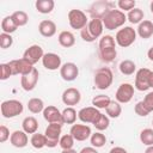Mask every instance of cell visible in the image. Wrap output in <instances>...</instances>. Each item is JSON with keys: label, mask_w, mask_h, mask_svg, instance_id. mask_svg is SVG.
<instances>
[{"label": "cell", "mask_w": 153, "mask_h": 153, "mask_svg": "<svg viewBox=\"0 0 153 153\" xmlns=\"http://www.w3.org/2000/svg\"><path fill=\"white\" fill-rule=\"evenodd\" d=\"M98 56L100 61L109 63L112 62L116 56H117V50H116V41L115 37L111 35H104L99 39L98 43Z\"/></svg>", "instance_id": "obj_1"}, {"label": "cell", "mask_w": 153, "mask_h": 153, "mask_svg": "<svg viewBox=\"0 0 153 153\" xmlns=\"http://www.w3.org/2000/svg\"><path fill=\"white\" fill-rule=\"evenodd\" d=\"M103 24L106 30H115L118 27H122L127 20V16L121 10L111 8L104 17H103Z\"/></svg>", "instance_id": "obj_2"}, {"label": "cell", "mask_w": 153, "mask_h": 153, "mask_svg": "<svg viewBox=\"0 0 153 153\" xmlns=\"http://www.w3.org/2000/svg\"><path fill=\"white\" fill-rule=\"evenodd\" d=\"M114 81L112 71L109 67H100L94 72L93 82L98 90H106L111 86Z\"/></svg>", "instance_id": "obj_3"}, {"label": "cell", "mask_w": 153, "mask_h": 153, "mask_svg": "<svg viewBox=\"0 0 153 153\" xmlns=\"http://www.w3.org/2000/svg\"><path fill=\"white\" fill-rule=\"evenodd\" d=\"M62 123H49L45 128V147L54 148L59 145L61 133H62Z\"/></svg>", "instance_id": "obj_4"}, {"label": "cell", "mask_w": 153, "mask_h": 153, "mask_svg": "<svg viewBox=\"0 0 153 153\" xmlns=\"http://www.w3.org/2000/svg\"><path fill=\"white\" fill-rule=\"evenodd\" d=\"M136 35L137 33L135 29H133L131 26H124L116 32V36H115L116 44H118L122 48H128L135 42Z\"/></svg>", "instance_id": "obj_5"}, {"label": "cell", "mask_w": 153, "mask_h": 153, "mask_svg": "<svg viewBox=\"0 0 153 153\" xmlns=\"http://www.w3.org/2000/svg\"><path fill=\"white\" fill-rule=\"evenodd\" d=\"M0 109H1V115L5 118H13V117H16L23 112L24 105L20 100L8 99V100H4L1 103Z\"/></svg>", "instance_id": "obj_6"}, {"label": "cell", "mask_w": 153, "mask_h": 153, "mask_svg": "<svg viewBox=\"0 0 153 153\" xmlns=\"http://www.w3.org/2000/svg\"><path fill=\"white\" fill-rule=\"evenodd\" d=\"M68 23H69V26L72 29L81 30L87 25L88 19H87L86 13L84 11L73 8L68 12Z\"/></svg>", "instance_id": "obj_7"}, {"label": "cell", "mask_w": 153, "mask_h": 153, "mask_svg": "<svg viewBox=\"0 0 153 153\" xmlns=\"http://www.w3.org/2000/svg\"><path fill=\"white\" fill-rule=\"evenodd\" d=\"M111 2L106 0H99L93 2L88 7L87 12L91 16V19H103V17L111 10Z\"/></svg>", "instance_id": "obj_8"}, {"label": "cell", "mask_w": 153, "mask_h": 153, "mask_svg": "<svg viewBox=\"0 0 153 153\" xmlns=\"http://www.w3.org/2000/svg\"><path fill=\"white\" fill-rule=\"evenodd\" d=\"M8 66L11 67L12 74L13 75H25L27 73H30L35 67L32 63H30L27 60H25L24 57L20 59H16V60H11L10 62H7Z\"/></svg>", "instance_id": "obj_9"}, {"label": "cell", "mask_w": 153, "mask_h": 153, "mask_svg": "<svg viewBox=\"0 0 153 153\" xmlns=\"http://www.w3.org/2000/svg\"><path fill=\"white\" fill-rule=\"evenodd\" d=\"M134 90L135 87L129 84V82H123L118 86L117 91H116V94H115V98L116 100L120 103V104H126V103H129L131 100V98L134 97Z\"/></svg>", "instance_id": "obj_10"}, {"label": "cell", "mask_w": 153, "mask_h": 153, "mask_svg": "<svg viewBox=\"0 0 153 153\" xmlns=\"http://www.w3.org/2000/svg\"><path fill=\"white\" fill-rule=\"evenodd\" d=\"M38 76H39V72L37 68H33L30 73L25 74V75H22L20 76V85H22V88L24 91H32L37 82H38Z\"/></svg>", "instance_id": "obj_11"}, {"label": "cell", "mask_w": 153, "mask_h": 153, "mask_svg": "<svg viewBox=\"0 0 153 153\" xmlns=\"http://www.w3.org/2000/svg\"><path fill=\"white\" fill-rule=\"evenodd\" d=\"M102 112L99 111V109L94 108V106H86L82 108L78 111V118L82 122V123H91L93 124L96 122V120L99 117Z\"/></svg>", "instance_id": "obj_12"}, {"label": "cell", "mask_w": 153, "mask_h": 153, "mask_svg": "<svg viewBox=\"0 0 153 153\" xmlns=\"http://www.w3.org/2000/svg\"><path fill=\"white\" fill-rule=\"evenodd\" d=\"M44 56V51H43V48L38 44H32L30 45L29 48L25 49L24 54H23V57L25 60H27L30 63L35 65L37 63L39 60H42Z\"/></svg>", "instance_id": "obj_13"}, {"label": "cell", "mask_w": 153, "mask_h": 153, "mask_svg": "<svg viewBox=\"0 0 153 153\" xmlns=\"http://www.w3.org/2000/svg\"><path fill=\"white\" fill-rule=\"evenodd\" d=\"M149 73H151V69H148V68H140L139 71H136L134 87L137 91L143 92V91H147L149 88V85H148Z\"/></svg>", "instance_id": "obj_14"}, {"label": "cell", "mask_w": 153, "mask_h": 153, "mask_svg": "<svg viewBox=\"0 0 153 153\" xmlns=\"http://www.w3.org/2000/svg\"><path fill=\"white\" fill-rule=\"evenodd\" d=\"M62 103L67 106H74L76 104H79V102L81 100V93L78 88L75 87H68L63 91L62 96Z\"/></svg>", "instance_id": "obj_15"}, {"label": "cell", "mask_w": 153, "mask_h": 153, "mask_svg": "<svg viewBox=\"0 0 153 153\" xmlns=\"http://www.w3.org/2000/svg\"><path fill=\"white\" fill-rule=\"evenodd\" d=\"M69 134L76 141H85V140L91 137L92 131H91V128L87 124H73L71 127Z\"/></svg>", "instance_id": "obj_16"}, {"label": "cell", "mask_w": 153, "mask_h": 153, "mask_svg": "<svg viewBox=\"0 0 153 153\" xmlns=\"http://www.w3.org/2000/svg\"><path fill=\"white\" fill-rule=\"evenodd\" d=\"M60 75L65 81H73L79 75V68L74 62H66L60 68Z\"/></svg>", "instance_id": "obj_17"}, {"label": "cell", "mask_w": 153, "mask_h": 153, "mask_svg": "<svg viewBox=\"0 0 153 153\" xmlns=\"http://www.w3.org/2000/svg\"><path fill=\"white\" fill-rule=\"evenodd\" d=\"M43 118L48 123H63L62 120V111H60L56 106L54 105H48L43 110Z\"/></svg>", "instance_id": "obj_18"}, {"label": "cell", "mask_w": 153, "mask_h": 153, "mask_svg": "<svg viewBox=\"0 0 153 153\" xmlns=\"http://www.w3.org/2000/svg\"><path fill=\"white\" fill-rule=\"evenodd\" d=\"M42 65L45 69L48 71H56L60 69L62 63H61V57L55 54V53H45L43 59H42Z\"/></svg>", "instance_id": "obj_19"}, {"label": "cell", "mask_w": 153, "mask_h": 153, "mask_svg": "<svg viewBox=\"0 0 153 153\" xmlns=\"http://www.w3.org/2000/svg\"><path fill=\"white\" fill-rule=\"evenodd\" d=\"M10 142L13 147L16 148H24L27 146L29 143V137H27V134L24 131V130H14L12 134H11V137H10Z\"/></svg>", "instance_id": "obj_20"}, {"label": "cell", "mask_w": 153, "mask_h": 153, "mask_svg": "<svg viewBox=\"0 0 153 153\" xmlns=\"http://www.w3.org/2000/svg\"><path fill=\"white\" fill-rule=\"evenodd\" d=\"M38 31L43 37H53L56 33V24L50 19H44L38 24Z\"/></svg>", "instance_id": "obj_21"}, {"label": "cell", "mask_w": 153, "mask_h": 153, "mask_svg": "<svg viewBox=\"0 0 153 153\" xmlns=\"http://www.w3.org/2000/svg\"><path fill=\"white\" fill-rule=\"evenodd\" d=\"M86 27H87L90 35H91L94 39H97V38H99V37L102 36V33H103L104 24H103V20H102V19H91V20H88Z\"/></svg>", "instance_id": "obj_22"}, {"label": "cell", "mask_w": 153, "mask_h": 153, "mask_svg": "<svg viewBox=\"0 0 153 153\" xmlns=\"http://www.w3.org/2000/svg\"><path fill=\"white\" fill-rule=\"evenodd\" d=\"M136 33L141 38H143V39H148L149 37H152L153 36V22L147 20V19H143L137 25Z\"/></svg>", "instance_id": "obj_23"}, {"label": "cell", "mask_w": 153, "mask_h": 153, "mask_svg": "<svg viewBox=\"0 0 153 153\" xmlns=\"http://www.w3.org/2000/svg\"><path fill=\"white\" fill-rule=\"evenodd\" d=\"M22 128L26 134H35L38 130V121L33 116H27L23 120Z\"/></svg>", "instance_id": "obj_24"}, {"label": "cell", "mask_w": 153, "mask_h": 153, "mask_svg": "<svg viewBox=\"0 0 153 153\" xmlns=\"http://www.w3.org/2000/svg\"><path fill=\"white\" fill-rule=\"evenodd\" d=\"M57 41L60 43L61 47L63 48H71L75 44V37L74 35L71 32V31H61L59 33V37H57Z\"/></svg>", "instance_id": "obj_25"}, {"label": "cell", "mask_w": 153, "mask_h": 153, "mask_svg": "<svg viewBox=\"0 0 153 153\" xmlns=\"http://www.w3.org/2000/svg\"><path fill=\"white\" fill-rule=\"evenodd\" d=\"M35 7H36L37 12H39L42 14H48L54 10L55 2H54V0H37L35 2Z\"/></svg>", "instance_id": "obj_26"}, {"label": "cell", "mask_w": 153, "mask_h": 153, "mask_svg": "<svg viewBox=\"0 0 153 153\" xmlns=\"http://www.w3.org/2000/svg\"><path fill=\"white\" fill-rule=\"evenodd\" d=\"M78 117V112L73 106H67L62 110V120L65 124H74Z\"/></svg>", "instance_id": "obj_27"}, {"label": "cell", "mask_w": 153, "mask_h": 153, "mask_svg": "<svg viewBox=\"0 0 153 153\" xmlns=\"http://www.w3.org/2000/svg\"><path fill=\"white\" fill-rule=\"evenodd\" d=\"M27 109H29V111L31 114L43 112V110H44V102L41 98L33 97V98L29 99V102H27Z\"/></svg>", "instance_id": "obj_28"}, {"label": "cell", "mask_w": 153, "mask_h": 153, "mask_svg": "<svg viewBox=\"0 0 153 153\" xmlns=\"http://www.w3.org/2000/svg\"><path fill=\"white\" fill-rule=\"evenodd\" d=\"M143 17H145V13L141 8L139 7H135L133 10H130L127 14V20H129V23L131 24H140L142 20H143Z\"/></svg>", "instance_id": "obj_29"}, {"label": "cell", "mask_w": 153, "mask_h": 153, "mask_svg": "<svg viewBox=\"0 0 153 153\" xmlns=\"http://www.w3.org/2000/svg\"><path fill=\"white\" fill-rule=\"evenodd\" d=\"M106 116L110 118H117L121 116L122 114V106L117 100H111V103L108 105V108L105 109Z\"/></svg>", "instance_id": "obj_30"}, {"label": "cell", "mask_w": 153, "mask_h": 153, "mask_svg": "<svg viewBox=\"0 0 153 153\" xmlns=\"http://www.w3.org/2000/svg\"><path fill=\"white\" fill-rule=\"evenodd\" d=\"M17 29H18V26H17V24L14 23L12 16H6V17L1 20V30H2V32L11 35V33H13Z\"/></svg>", "instance_id": "obj_31"}, {"label": "cell", "mask_w": 153, "mask_h": 153, "mask_svg": "<svg viewBox=\"0 0 153 153\" xmlns=\"http://www.w3.org/2000/svg\"><path fill=\"white\" fill-rule=\"evenodd\" d=\"M118 68L123 75H131L136 71V65L131 60H123V61H121Z\"/></svg>", "instance_id": "obj_32"}, {"label": "cell", "mask_w": 153, "mask_h": 153, "mask_svg": "<svg viewBox=\"0 0 153 153\" xmlns=\"http://www.w3.org/2000/svg\"><path fill=\"white\" fill-rule=\"evenodd\" d=\"M110 103H111L110 97L105 94H98L92 98V106L97 109H106Z\"/></svg>", "instance_id": "obj_33"}, {"label": "cell", "mask_w": 153, "mask_h": 153, "mask_svg": "<svg viewBox=\"0 0 153 153\" xmlns=\"http://www.w3.org/2000/svg\"><path fill=\"white\" fill-rule=\"evenodd\" d=\"M90 142H91L92 147H94V148H100V147H103V146L106 143V137H105V135L102 134L100 131H96V133H93V134L91 135Z\"/></svg>", "instance_id": "obj_34"}, {"label": "cell", "mask_w": 153, "mask_h": 153, "mask_svg": "<svg viewBox=\"0 0 153 153\" xmlns=\"http://www.w3.org/2000/svg\"><path fill=\"white\" fill-rule=\"evenodd\" d=\"M30 143H31V146L33 148L42 149L43 147H45V135L44 134H39V133L32 134V136L30 139Z\"/></svg>", "instance_id": "obj_35"}, {"label": "cell", "mask_w": 153, "mask_h": 153, "mask_svg": "<svg viewBox=\"0 0 153 153\" xmlns=\"http://www.w3.org/2000/svg\"><path fill=\"white\" fill-rule=\"evenodd\" d=\"M11 16H12V18H13V20H14V23L17 24L18 27L26 25L27 22H29V16H27V13L24 12V11H16V12H13Z\"/></svg>", "instance_id": "obj_36"}, {"label": "cell", "mask_w": 153, "mask_h": 153, "mask_svg": "<svg viewBox=\"0 0 153 153\" xmlns=\"http://www.w3.org/2000/svg\"><path fill=\"white\" fill-rule=\"evenodd\" d=\"M109 124H110V118L104 115V114H100L99 117L96 120V122L93 123V127L98 130V131H103V130H106L109 128Z\"/></svg>", "instance_id": "obj_37"}, {"label": "cell", "mask_w": 153, "mask_h": 153, "mask_svg": "<svg viewBox=\"0 0 153 153\" xmlns=\"http://www.w3.org/2000/svg\"><path fill=\"white\" fill-rule=\"evenodd\" d=\"M140 141L145 146H152L153 145V128H145L140 133Z\"/></svg>", "instance_id": "obj_38"}, {"label": "cell", "mask_w": 153, "mask_h": 153, "mask_svg": "<svg viewBox=\"0 0 153 153\" xmlns=\"http://www.w3.org/2000/svg\"><path fill=\"white\" fill-rule=\"evenodd\" d=\"M74 137L71 135V134H65L60 137V142H59V146L62 148V149H72L73 146H74Z\"/></svg>", "instance_id": "obj_39"}, {"label": "cell", "mask_w": 153, "mask_h": 153, "mask_svg": "<svg viewBox=\"0 0 153 153\" xmlns=\"http://www.w3.org/2000/svg\"><path fill=\"white\" fill-rule=\"evenodd\" d=\"M135 5H136L135 0H118L117 1V6L122 12H124V11L129 12L130 10L135 8Z\"/></svg>", "instance_id": "obj_40"}, {"label": "cell", "mask_w": 153, "mask_h": 153, "mask_svg": "<svg viewBox=\"0 0 153 153\" xmlns=\"http://www.w3.org/2000/svg\"><path fill=\"white\" fill-rule=\"evenodd\" d=\"M13 44V38L10 33L1 32L0 33V47L1 49H7Z\"/></svg>", "instance_id": "obj_41"}, {"label": "cell", "mask_w": 153, "mask_h": 153, "mask_svg": "<svg viewBox=\"0 0 153 153\" xmlns=\"http://www.w3.org/2000/svg\"><path fill=\"white\" fill-rule=\"evenodd\" d=\"M134 111H135L136 115H139V116H141V117H146V116L149 114V111H148V110L146 109V106L143 105V102H142V100H141V102H137V103L135 104Z\"/></svg>", "instance_id": "obj_42"}, {"label": "cell", "mask_w": 153, "mask_h": 153, "mask_svg": "<svg viewBox=\"0 0 153 153\" xmlns=\"http://www.w3.org/2000/svg\"><path fill=\"white\" fill-rule=\"evenodd\" d=\"M0 71H1V76L0 79L1 80H7L10 76H12V71H11V67L8 66V63H1L0 65Z\"/></svg>", "instance_id": "obj_43"}, {"label": "cell", "mask_w": 153, "mask_h": 153, "mask_svg": "<svg viewBox=\"0 0 153 153\" xmlns=\"http://www.w3.org/2000/svg\"><path fill=\"white\" fill-rule=\"evenodd\" d=\"M143 105L146 106V109L149 111V112H152L153 111V91L152 92H148L146 96H145V98H143Z\"/></svg>", "instance_id": "obj_44"}, {"label": "cell", "mask_w": 153, "mask_h": 153, "mask_svg": "<svg viewBox=\"0 0 153 153\" xmlns=\"http://www.w3.org/2000/svg\"><path fill=\"white\" fill-rule=\"evenodd\" d=\"M11 137V134H10V129L6 127V126H0V142H6L8 139Z\"/></svg>", "instance_id": "obj_45"}, {"label": "cell", "mask_w": 153, "mask_h": 153, "mask_svg": "<svg viewBox=\"0 0 153 153\" xmlns=\"http://www.w3.org/2000/svg\"><path fill=\"white\" fill-rule=\"evenodd\" d=\"M80 36H81V38L85 41V42H88V43H91V42H94L96 39L90 35V32H88V30H87V27L85 26L84 29H81L80 30Z\"/></svg>", "instance_id": "obj_46"}, {"label": "cell", "mask_w": 153, "mask_h": 153, "mask_svg": "<svg viewBox=\"0 0 153 153\" xmlns=\"http://www.w3.org/2000/svg\"><path fill=\"white\" fill-rule=\"evenodd\" d=\"M109 153H128V152H127L126 148H123V147H121V146H115V147H112V148L109 151Z\"/></svg>", "instance_id": "obj_47"}, {"label": "cell", "mask_w": 153, "mask_h": 153, "mask_svg": "<svg viewBox=\"0 0 153 153\" xmlns=\"http://www.w3.org/2000/svg\"><path fill=\"white\" fill-rule=\"evenodd\" d=\"M79 153H98V151H97V148H94V147L91 146V147H84V148H81Z\"/></svg>", "instance_id": "obj_48"}, {"label": "cell", "mask_w": 153, "mask_h": 153, "mask_svg": "<svg viewBox=\"0 0 153 153\" xmlns=\"http://www.w3.org/2000/svg\"><path fill=\"white\" fill-rule=\"evenodd\" d=\"M148 85H149V88H153V71H151V73H149V76H148Z\"/></svg>", "instance_id": "obj_49"}, {"label": "cell", "mask_w": 153, "mask_h": 153, "mask_svg": "<svg viewBox=\"0 0 153 153\" xmlns=\"http://www.w3.org/2000/svg\"><path fill=\"white\" fill-rule=\"evenodd\" d=\"M147 57H148L151 61H153V47H151V48L148 49V51H147Z\"/></svg>", "instance_id": "obj_50"}, {"label": "cell", "mask_w": 153, "mask_h": 153, "mask_svg": "<svg viewBox=\"0 0 153 153\" xmlns=\"http://www.w3.org/2000/svg\"><path fill=\"white\" fill-rule=\"evenodd\" d=\"M61 153H78V152H76L75 149H73V148H72V149H62V152H61Z\"/></svg>", "instance_id": "obj_51"}, {"label": "cell", "mask_w": 153, "mask_h": 153, "mask_svg": "<svg viewBox=\"0 0 153 153\" xmlns=\"http://www.w3.org/2000/svg\"><path fill=\"white\" fill-rule=\"evenodd\" d=\"M145 153H153V145H152V146H148V147L146 148Z\"/></svg>", "instance_id": "obj_52"}, {"label": "cell", "mask_w": 153, "mask_h": 153, "mask_svg": "<svg viewBox=\"0 0 153 153\" xmlns=\"http://www.w3.org/2000/svg\"><path fill=\"white\" fill-rule=\"evenodd\" d=\"M149 10H151V12L153 13V1L151 2V5H149Z\"/></svg>", "instance_id": "obj_53"}, {"label": "cell", "mask_w": 153, "mask_h": 153, "mask_svg": "<svg viewBox=\"0 0 153 153\" xmlns=\"http://www.w3.org/2000/svg\"><path fill=\"white\" fill-rule=\"evenodd\" d=\"M152 126H153V120H152Z\"/></svg>", "instance_id": "obj_54"}]
</instances>
